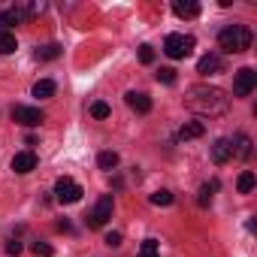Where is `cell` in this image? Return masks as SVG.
<instances>
[{
	"mask_svg": "<svg viewBox=\"0 0 257 257\" xmlns=\"http://www.w3.org/2000/svg\"><path fill=\"white\" fill-rule=\"evenodd\" d=\"M185 106L203 118H221L230 109V97L215 85H191L185 91Z\"/></svg>",
	"mask_w": 257,
	"mask_h": 257,
	"instance_id": "6da1fadb",
	"label": "cell"
},
{
	"mask_svg": "<svg viewBox=\"0 0 257 257\" xmlns=\"http://www.w3.org/2000/svg\"><path fill=\"white\" fill-rule=\"evenodd\" d=\"M251 31L245 28V25H227V28H221V34H218V46L227 52V55H242V52H248L251 49Z\"/></svg>",
	"mask_w": 257,
	"mask_h": 257,
	"instance_id": "7a4b0ae2",
	"label": "cell"
},
{
	"mask_svg": "<svg viewBox=\"0 0 257 257\" xmlns=\"http://www.w3.org/2000/svg\"><path fill=\"white\" fill-rule=\"evenodd\" d=\"M43 7H37V4H13V7H4L0 10V31H10L13 25H22V22H28L31 16H37Z\"/></svg>",
	"mask_w": 257,
	"mask_h": 257,
	"instance_id": "3957f363",
	"label": "cell"
},
{
	"mask_svg": "<svg viewBox=\"0 0 257 257\" xmlns=\"http://www.w3.org/2000/svg\"><path fill=\"white\" fill-rule=\"evenodd\" d=\"M194 37L191 34H170L167 40H164V52L173 58V61H182V58H188L191 52H194Z\"/></svg>",
	"mask_w": 257,
	"mask_h": 257,
	"instance_id": "277c9868",
	"label": "cell"
},
{
	"mask_svg": "<svg viewBox=\"0 0 257 257\" xmlns=\"http://www.w3.org/2000/svg\"><path fill=\"white\" fill-rule=\"evenodd\" d=\"M112 209H115V203H112V194H103L100 200H97V206L85 215V224L91 227V230H97V227H103L109 218H112Z\"/></svg>",
	"mask_w": 257,
	"mask_h": 257,
	"instance_id": "5b68a950",
	"label": "cell"
},
{
	"mask_svg": "<svg viewBox=\"0 0 257 257\" xmlns=\"http://www.w3.org/2000/svg\"><path fill=\"white\" fill-rule=\"evenodd\" d=\"M13 121H19V124H25V127H40V124L46 121V115H43V109H37V106L16 103V106H13Z\"/></svg>",
	"mask_w": 257,
	"mask_h": 257,
	"instance_id": "8992f818",
	"label": "cell"
},
{
	"mask_svg": "<svg viewBox=\"0 0 257 257\" xmlns=\"http://www.w3.org/2000/svg\"><path fill=\"white\" fill-rule=\"evenodd\" d=\"M55 200L58 203H79L82 200V188L70 179V176H61L55 182Z\"/></svg>",
	"mask_w": 257,
	"mask_h": 257,
	"instance_id": "52a82bcc",
	"label": "cell"
},
{
	"mask_svg": "<svg viewBox=\"0 0 257 257\" xmlns=\"http://www.w3.org/2000/svg\"><path fill=\"white\" fill-rule=\"evenodd\" d=\"M254 85H257V73H254L251 67L236 70V76H233V94H236V97H248V94L254 91Z\"/></svg>",
	"mask_w": 257,
	"mask_h": 257,
	"instance_id": "ba28073f",
	"label": "cell"
},
{
	"mask_svg": "<svg viewBox=\"0 0 257 257\" xmlns=\"http://www.w3.org/2000/svg\"><path fill=\"white\" fill-rule=\"evenodd\" d=\"M221 70H224V61H221L218 52H209V55H203V58L197 61V73H200V76H218Z\"/></svg>",
	"mask_w": 257,
	"mask_h": 257,
	"instance_id": "9c48e42d",
	"label": "cell"
},
{
	"mask_svg": "<svg viewBox=\"0 0 257 257\" xmlns=\"http://www.w3.org/2000/svg\"><path fill=\"white\" fill-rule=\"evenodd\" d=\"M127 106L134 112H140V115H146V112H152V97L146 91H131L127 94Z\"/></svg>",
	"mask_w": 257,
	"mask_h": 257,
	"instance_id": "30bf717a",
	"label": "cell"
},
{
	"mask_svg": "<svg viewBox=\"0 0 257 257\" xmlns=\"http://www.w3.org/2000/svg\"><path fill=\"white\" fill-rule=\"evenodd\" d=\"M13 170H16L19 176H25V173L37 170V155H34V152H19V155L13 158Z\"/></svg>",
	"mask_w": 257,
	"mask_h": 257,
	"instance_id": "8fae6325",
	"label": "cell"
},
{
	"mask_svg": "<svg viewBox=\"0 0 257 257\" xmlns=\"http://www.w3.org/2000/svg\"><path fill=\"white\" fill-rule=\"evenodd\" d=\"M203 134H206L203 121H188V124L179 127V140H182V143H188V140H200Z\"/></svg>",
	"mask_w": 257,
	"mask_h": 257,
	"instance_id": "7c38bea8",
	"label": "cell"
},
{
	"mask_svg": "<svg viewBox=\"0 0 257 257\" xmlns=\"http://www.w3.org/2000/svg\"><path fill=\"white\" fill-rule=\"evenodd\" d=\"M173 13L179 19H197L200 16V4H194V0H176L173 4Z\"/></svg>",
	"mask_w": 257,
	"mask_h": 257,
	"instance_id": "4fadbf2b",
	"label": "cell"
},
{
	"mask_svg": "<svg viewBox=\"0 0 257 257\" xmlns=\"http://www.w3.org/2000/svg\"><path fill=\"white\" fill-rule=\"evenodd\" d=\"M230 158H233L230 140H215V143H212V161H215V164H227Z\"/></svg>",
	"mask_w": 257,
	"mask_h": 257,
	"instance_id": "5bb4252c",
	"label": "cell"
},
{
	"mask_svg": "<svg viewBox=\"0 0 257 257\" xmlns=\"http://www.w3.org/2000/svg\"><path fill=\"white\" fill-rule=\"evenodd\" d=\"M230 149H233V158H251V140L245 134H236V140H230Z\"/></svg>",
	"mask_w": 257,
	"mask_h": 257,
	"instance_id": "9a60e30c",
	"label": "cell"
},
{
	"mask_svg": "<svg viewBox=\"0 0 257 257\" xmlns=\"http://www.w3.org/2000/svg\"><path fill=\"white\" fill-rule=\"evenodd\" d=\"M58 58H61V46L58 43H49V46L37 49V61H58Z\"/></svg>",
	"mask_w": 257,
	"mask_h": 257,
	"instance_id": "2e32d148",
	"label": "cell"
},
{
	"mask_svg": "<svg viewBox=\"0 0 257 257\" xmlns=\"http://www.w3.org/2000/svg\"><path fill=\"white\" fill-rule=\"evenodd\" d=\"M19 49V43H16V34H10V31H0V55H13Z\"/></svg>",
	"mask_w": 257,
	"mask_h": 257,
	"instance_id": "e0dca14e",
	"label": "cell"
},
{
	"mask_svg": "<svg viewBox=\"0 0 257 257\" xmlns=\"http://www.w3.org/2000/svg\"><path fill=\"white\" fill-rule=\"evenodd\" d=\"M52 94H55V82H52V79H40V82L34 85V97L46 100V97H52Z\"/></svg>",
	"mask_w": 257,
	"mask_h": 257,
	"instance_id": "ac0fdd59",
	"label": "cell"
},
{
	"mask_svg": "<svg viewBox=\"0 0 257 257\" xmlns=\"http://www.w3.org/2000/svg\"><path fill=\"white\" fill-rule=\"evenodd\" d=\"M215 191H218V179H212L209 185H203V188H200V197H197V203L206 209V206L212 203V194H215Z\"/></svg>",
	"mask_w": 257,
	"mask_h": 257,
	"instance_id": "d6986e66",
	"label": "cell"
},
{
	"mask_svg": "<svg viewBox=\"0 0 257 257\" xmlns=\"http://www.w3.org/2000/svg\"><path fill=\"white\" fill-rule=\"evenodd\" d=\"M254 182H257V179H254V173H251V170H245V173L239 176V182H236L239 194H251V191H254Z\"/></svg>",
	"mask_w": 257,
	"mask_h": 257,
	"instance_id": "ffe728a7",
	"label": "cell"
},
{
	"mask_svg": "<svg viewBox=\"0 0 257 257\" xmlns=\"http://www.w3.org/2000/svg\"><path fill=\"white\" fill-rule=\"evenodd\" d=\"M97 164H100V170H115L118 167V155L115 152H100L97 155Z\"/></svg>",
	"mask_w": 257,
	"mask_h": 257,
	"instance_id": "44dd1931",
	"label": "cell"
},
{
	"mask_svg": "<svg viewBox=\"0 0 257 257\" xmlns=\"http://www.w3.org/2000/svg\"><path fill=\"white\" fill-rule=\"evenodd\" d=\"M91 115L103 121V118H109V115H112V109H109V103H106V100H94V103H91Z\"/></svg>",
	"mask_w": 257,
	"mask_h": 257,
	"instance_id": "7402d4cb",
	"label": "cell"
},
{
	"mask_svg": "<svg viewBox=\"0 0 257 257\" xmlns=\"http://www.w3.org/2000/svg\"><path fill=\"white\" fill-rule=\"evenodd\" d=\"M158 251H161V245H158L155 239H146V242L140 245V254H137V257H158Z\"/></svg>",
	"mask_w": 257,
	"mask_h": 257,
	"instance_id": "603a6c76",
	"label": "cell"
},
{
	"mask_svg": "<svg viewBox=\"0 0 257 257\" xmlns=\"http://www.w3.org/2000/svg\"><path fill=\"white\" fill-rule=\"evenodd\" d=\"M149 203H152V206H170V203H173V194H170V191H155V194L149 197Z\"/></svg>",
	"mask_w": 257,
	"mask_h": 257,
	"instance_id": "cb8c5ba5",
	"label": "cell"
},
{
	"mask_svg": "<svg viewBox=\"0 0 257 257\" xmlns=\"http://www.w3.org/2000/svg\"><path fill=\"white\" fill-rule=\"evenodd\" d=\"M158 82H164V85H176V70H173V67H161V70H158Z\"/></svg>",
	"mask_w": 257,
	"mask_h": 257,
	"instance_id": "d4e9b609",
	"label": "cell"
},
{
	"mask_svg": "<svg viewBox=\"0 0 257 257\" xmlns=\"http://www.w3.org/2000/svg\"><path fill=\"white\" fill-rule=\"evenodd\" d=\"M31 248H34V254H37V257H52V254H55V248H52L49 242H34Z\"/></svg>",
	"mask_w": 257,
	"mask_h": 257,
	"instance_id": "484cf974",
	"label": "cell"
},
{
	"mask_svg": "<svg viewBox=\"0 0 257 257\" xmlns=\"http://www.w3.org/2000/svg\"><path fill=\"white\" fill-rule=\"evenodd\" d=\"M140 61L143 64H155V49L152 46H140Z\"/></svg>",
	"mask_w": 257,
	"mask_h": 257,
	"instance_id": "4316f807",
	"label": "cell"
},
{
	"mask_svg": "<svg viewBox=\"0 0 257 257\" xmlns=\"http://www.w3.org/2000/svg\"><path fill=\"white\" fill-rule=\"evenodd\" d=\"M106 245L109 248H118L121 245V233H106Z\"/></svg>",
	"mask_w": 257,
	"mask_h": 257,
	"instance_id": "83f0119b",
	"label": "cell"
},
{
	"mask_svg": "<svg viewBox=\"0 0 257 257\" xmlns=\"http://www.w3.org/2000/svg\"><path fill=\"white\" fill-rule=\"evenodd\" d=\"M19 251H22V242L19 239H10L7 242V254H19Z\"/></svg>",
	"mask_w": 257,
	"mask_h": 257,
	"instance_id": "f1b7e54d",
	"label": "cell"
}]
</instances>
